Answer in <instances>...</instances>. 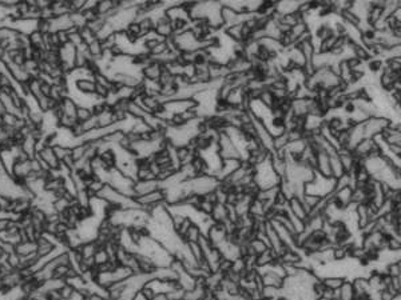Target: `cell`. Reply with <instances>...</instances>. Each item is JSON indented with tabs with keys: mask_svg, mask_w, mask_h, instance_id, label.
<instances>
[{
	"mask_svg": "<svg viewBox=\"0 0 401 300\" xmlns=\"http://www.w3.org/2000/svg\"><path fill=\"white\" fill-rule=\"evenodd\" d=\"M275 260H278V256L275 255L274 251L269 248L268 251H265V252L255 258V267L257 268H264V267H268L272 263H274Z\"/></svg>",
	"mask_w": 401,
	"mask_h": 300,
	"instance_id": "13",
	"label": "cell"
},
{
	"mask_svg": "<svg viewBox=\"0 0 401 300\" xmlns=\"http://www.w3.org/2000/svg\"><path fill=\"white\" fill-rule=\"evenodd\" d=\"M87 50H89L90 56H91V59L94 61H99L103 57L105 50H103L102 41L99 40V39H96L95 41H92L91 44H89V46H87Z\"/></svg>",
	"mask_w": 401,
	"mask_h": 300,
	"instance_id": "17",
	"label": "cell"
},
{
	"mask_svg": "<svg viewBox=\"0 0 401 300\" xmlns=\"http://www.w3.org/2000/svg\"><path fill=\"white\" fill-rule=\"evenodd\" d=\"M205 235H206V238L210 240V243L214 247H219L229 239V235L226 232V228H225L224 224H217V223H213Z\"/></svg>",
	"mask_w": 401,
	"mask_h": 300,
	"instance_id": "2",
	"label": "cell"
},
{
	"mask_svg": "<svg viewBox=\"0 0 401 300\" xmlns=\"http://www.w3.org/2000/svg\"><path fill=\"white\" fill-rule=\"evenodd\" d=\"M161 188V182L159 180H147V182H143V180H136L134 183V195L135 198H139V196L149 195V194L154 192L156 189Z\"/></svg>",
	"mask_w": 401,
	"mask_h": 300,
	"instance_id": "6",
	"label": "cell"
},
{
	"mask_svg": "<svg viewBox=\"0 0 401 300\" xmlns=\"http://www.w3.org/2000/svg\"><path fill=\"white\" fill-rule=\"evenodd\" d=\"M52 148H54L55 155H56V158L59 159V162H62L66 156L71 154V149L66 148V147H62V145H55V147H52Z\"/></svg>",
	"mask_w": 401,
	"mask_h": 300,
	"instance_id": "33",
	"label": "cell"
},
{
	"mask_svg": "<svg viewBox=\"0 0 401 300\" xmlns=\"http://www.w3.org/2000/svg\"><path fill=\"white\" fill-rule=\"evenodd\" d=\"M316 172L324 178H333L332 176V168H330V158L325 149H319L317 152V165Z\"/></svg>",
	"mask_w": 401,
	"mask_h": 300,
	"instance_id": "5",
	"label": "cell"
},
{
	"mask_svg": "<svg viewBox=\"0 0 401 300\" xmlns=\"http://www.w3.org/2000/svg\"><path fill=\"white\" fill-rule=\"evenodd\" d=\"M394 295H397V293L392 292V291H389V290L380 291V299L381 300H393Z\"/></svg>",
	"mask_w": 401,
	"mask_h": 300,
	"instance_id": "35",
	"label": "cell"
},
{
	"mask_svg": "<svg viewBox=\"0 0 401 300\" xmlns=\"http://www.w3.org/2000/svg\"><path fill=\"white\" fill-rule=\"evenodd\" d=\"M101 244L96 242V240H92V242H86L82 246L79 247L78 251L81 253L82 259H94L95 253L98 252V250L101 248Z\"/></svg>",
	"mask_w": 401,
	"mask_h": 300,
	"instance_id": "12",
	"label": "cell"
},
{
	"mask_svg": "<svg viewBox=\"0 0 401 300\" xmlns=\"http://www.w3.org/2000/svg\"><path fill=\"white\" fill-rule=\"evenodd\" d=\"M385 273H387L388 276H391V277L401 276V271H400V267H398L397 262H393V263L387 264V266H385Z\"/></svg>",
	"mask_w": 401,
	"mask_h": 300,
	"instance_id": "32",
	"label": "cell"
},
{
	"mask_svg": "<svg viewBox=\"0 0 401 300\" xmlns=\"http://www.w3.org/2000/svg\"><path fill=\"white\" fill-rule=\"evenodd\" d=\"M391 119L385 118V116H377V118H369L367 122L364 123L365 130V138L373 139L374 136L384 134L385 130H388L392 125Z\"/></svg>",
	"mask_w": 401,
	"mask_h": 300,
	"instance_id": "1",
	"label": "cell"
},
{
	"mask_svg": "<svg viewBox=\"0 0 401 300\" xmlns=\"http://www.w3.org/2000/svg\"><path fill=\"white\" fill-rule=\"evenodd\" d=\"M28 37H30V46L34 48V50L46 51L45 35H42L39 31H35V32H32Z\"/></svg>",
	"mask_w": 401,
	"mask_h": 300,
	"instance_id": "21",
	"label": "cell"
},
{
	"mask_svg": "<svg viewBox=\"0 0 401 300\" xmlns=\"http://www.w3.org/2000/svg\"><path fill=\"white\" fill-rule=\"evenodd\" d=\"M397 264H398V267H400V271H401V259L398 260V262H397Z\"/></svg>",
	"mask_w": 401,
	"mask_h": 300,
	"instance_id": "40",
	"label": "cell"
},
{
	"mask_svg": "<svg viewBox=\"0 0 401 300\" xmlns=\"http://www.w3.org/2000/svg\"><path fill=\"white\" fill-rule=\"evenodd\" d=\"M261 295L264 300H273L278 297L279 295H283V290L274 288V287H262Z\"/></svg>",
	"mask_w": 401,
	"mask_h": 300,
	"instance_id": "25",
	"label": "cell"
},
{
	"mask_svg": "<svg viewBox=\"0 0 401 300\" xmlns=\"http://www.w3.org/2000/svg\"><path fill=\"white\" fill-rule=\"evenodd\" d=\"M329 158H330V168H332V176H333V179H338L343 175H345L347 172H345V169H344V165L343 163H341L338 155L334 154V155H330Z\"/></svg>",
	"mask_w": 401,
	"mask_h": 300,
	"instance_id": "15",
	"label": "cell"
},
{
	"mask_svg": "<svg viewBox=\"0 0 401 300\" xmlns=\"http://www.w3.org/2000/svg\"><path fill=\"white\" fill-rule=\"evenodd\" d=\"M242 24H235L224 30L226 37H229L233 43H242Z\"/></svg>",
	"mask_w": 401,
	"mask_h": 300,
	"instance_id": "16",
	"label": "cell"
},
{
	"mask_svg": "<svg viewBox=\"0 0 401 300\" xmlns=\"http://www.w3.org/2000/svg\"><path fill=\"white\" fill-rule=\"evenodd\" d=\"M32 174L31 168V159H21L14 164V168L11 171V175L16 179L17 182L23 183L26 179H28Z\"/></svg>",
	"mask_w": 401,
	"mask_h": 300,
	"instance_id": "4",
	"label": "cell"
},
{
	"mask_svg": "<svg viewBox=\"0 0 401 300\" xmlns=\"http://www.w3.org/2000/svg\"><path fill=\"white\" fill-rule=\"evenodd\" d=\"M127 114L134 119H143L147 115V112L136 101L130 100L129 105H127Z\"/></svg>",
	"mask_w": 401,
	"mask_h": 300,
	"instance_id": "20",
	"label": "cell"
},
{
	"mask_svg": "<svg viewBox=\"0 0 401 300\" xmlns=\"http://www.w3.org/2000/svg\"><path fill=\"white\" fill-rule=\"evenodd\" d=\"M6 114H7V111H6V108H4L3 103H2V100H0V118H3Z\"/></svg>",
	"mask_w": 401,
	"mask_h": 300,
	"instance_id": "38",
	"label": "cell"
},
{
	"mask_svg": "<svg viewBox=\"0 0 401 300\" xmlns=\"http://www.w3.org/2000/svg\"><path fill=\"white\" fill-rule=\"evenodd\" d=\"M165 66L159 61L153 60L151 63H149L147 66L142 68V71H141V75H142L143 80L146 81H159L161 76L164 74Z\"/></svg>",
	"mask_w": 401,
	"mask_h": 300,
	"instance_id": "3",
	"label": "cell"
},
{
	"mask_svg": "<svg viewBox=\"0 0 401 300\" xmlns=\"http://www.w3.org/2000/svg\"><path fill=\"white\" fill-rule=\"evenodd\" d=\"M210 219L213 223H217V224H225V223L229 220V213H228V207L226 204H221V203H217L214 206V209L210 215Z\"/></svg>",
	"mask_w": 401,
	"mask_h": 300,
	"instance_id": "11",
	"label": "cell"
},
{
	"mask_svg": "<svg viewBox=\"0 0 401 300\" xmlns=\"http://www.w3.org/2000/svg\"><path fill=\"white\" fill-rule=\"evenodd\" d=\"M15 252L21 258L32 256L36 253V242L34 240H22L21 243L15 247Z\"/></svg>",
	"mask_w": 401,
	"mask_h": 300,
	"instance_id": "9",
	"label": "cell"
},
{
	"mask_svg": "<svg viewBox=\"0 0 401 300\" xmlns=\"http://www.w3.org/2000/svg\"><path fill=\"white\" fill-rule=\"evenodd\" d=\"M289 144V139H288V135H286V131L281 135L274 136L273 139V151H281V149H285Z\"/></svg>",
	"mask_w": 401,
	"mask_h": 300,
	"instance_id": "24",
	"label": "cell"
},
{
	"mask_svg": "<svg viewBox=\"0 0 401 300\" xmlns=\"http://www.w3.org/2000/svg\"><path fill=\"white\" fill-rule=\"evenodd\" d=\"M202 235H204V232H202L200 227L198 226V224H195V223H193V224L190 226V228L187 229L184 240L186 242V243H198V240H199V238Z\"/></svg>",
	"mask_w": 401,
	"mask_h": 300,
	"instance_id": "19",
	"label": "cell"
},
{
	"mask_svg": "<svg viewBox=\"0 0 401 300\" xmlns=\"http://www.w3.org/2000/svg\"><path fill=\"white\" fill-rule=\"evenodd\" d=\"M258 101L262 105H265L266 108H269V110H272V108L274 107L275 98L274 95H273V92L270 91V88L269 87L264 88V91H262L261 98H259Z\"/></svg>",
	"mask_w": 401,
	"mask_h": 300,
	"instance_id": "23",
	"label": "cell"
},
{
	"mask_svg": "<svg viewBox=\"0 0 401 300\" xmlns=\"http://www.w3.org/2000/svg\"><path fill=\"white\" fill-rule=\"evenodd\" d=\"M78 103L72 98H70V96H66V98L59 103V108H61L62 115L68 116V118L76 119V110H78Z\"/></svg>",
	"mask_w": 401,
	"mask_h": 300,
	"instance_id": "10",
	"label": "cell"
},
{
	"mask_svg": "<svg viewBox=\"0 0 401 300\" xmlns=\"http://www.w3.org/2000/svg\"><path fill=\"white\" fill-rule=\"evenodd\" d=\"M75 288L72 286H70L68 283H66L65 286L62 287L61 290H59V296H61L62 300H70L72 296L75 295Z\"/></svg>",
	"mask_w": 401,
	"mask_h": 300,
	"instance_id": "31",
	"label": "cell"
},
{
	"mask_svg": "<svg viewBox=\"0 0 401 300\" xmlns=\"http://www.w3.org/2000/svg\"><path fill=\"white\" fill-rule=\"evenodd\" d=\"M400 160H401V156H400Z\"/></svg>",
	"mask_w": 401,
	"mask_h": 300,
	"instance_id": "41",
	"label": "cell"
},
{
	"mask_svg": "<svg viewBox=\"0 0 401 300\" xmlns=\"http://www.w3.org/2000/svg\"><path fill=\"white\" fill-rule=\"evenodd\" d=\"M321 280H323L324 286L327 287V288H329V290L332 291H336V290H340L341 286H343L344 282H345L347 279H344V277L341 276H327Z\"/></svg>",
	"mask_w": 401,
	"mask_h": 300,
	"instance_id": "22",
	"label": "cell"
},
{
	"mask_svg": "<svg viewBox=\"0 0 401 300\" xmlns=\"http://www.w3.org/2000/svg\"><path fill=\"white\" fill-rule=\"evenodd\" d=\"M356 299V291H354L352 280H345L340 288V300H354Z\"/></svg>",
	"mask_w": 401,
	"mask_h": 300,
	"instance_id": "18",
	"label": "cell"
},
{
	"mask_svg": "<svg viewBox=\"0 0 401 300\" xmlns=\"http://www.w3.org/2000/svg\"><path fill=\"white\" fill-rule=\"evenodd\" d=\"M398 293H401V276H398Z\"/></svg>",
	"mask_w": 401,
	"mask_h": 300,
	"instance_id": "39",
	"label": "cell"
},
{
	"mask_svg": "<svg viewBox=\"0 0 401 300\" xmlns=\"http://www.w3.org/2000/svg\"><path fill=\"white\" fill-rule=\"evenodd\" d=\"M109 262H111V260H110L109 253L106 252V250L103 248V247H101V248L98 250V252L95 253V256H94V263H95V267H101L103 266V264L109 263Z\"/></svg>",
	"mask_w": 401,
	"mask_h": 300,
	"instance_id": "28",
	"label": "cell"
},
{
	"mask_svg": "<svg viewBox=\"0 0 401 300\" xmlns=\"http://www.w3.org/2000/svg\"><path fill=\"white\" fill-rule=\"evenodd\" d=\"M79 35H81L83 43H85L86 46H89V44H91L92 41H95L96 39H98V37H96V35L94 34V32H92V31L90 30L89 27H87V26L79 30Z\"/></svg>",
	"mask_w": 401,
	"mask_h": 300,
	"instance_id": "26",
	"label": "cell"
},
{
	"mask_svg": "<svg viewBox=\"0 0 401 300\" xmlns=\"http://www.w3.org/2000/svg\"><path fill=\"white\" fill-rule=\"evenodd\" d=\"M134 300H149V299H147V296H146V295H145V293L142 292V291H139V292H138L135 295Z\"/></svg>",
	"mask_w": 401,
	"mask_h": 300,
	"instance_id": "37",
	"label": "cell"
},
{
	"mask_svg": "<svg viewBox=\"0 0 401 300\" xmlns=\"http://www.w3.org/2000/svg\"><path fill=\"white\" fill-rule=\"evenodd\" d=\"M92 116H94V114H92L91 108L78 107V110H76V120H78V123L87 122V120L91 119Z\"/></svg>",
	"mask_w": 401,
	"mask_h": 300,
	"instance_id": "27",
	"label": "cell"
},
{
	"mask_svg": "<svg viewBox=\"0 0 401 300\" xmlns=\"http://www.w3.org/2000/svg\"><path fill=\"white\" fill-rule=\"evenodd\" d=\"M352 283H353L356 295H369V293H371V287H369L368 277L365 276L354 277V279H352Z\"/></svg>",
	"mask_w": 401,
	"mask_h": 300,
	"instance_id": "14",
	"label": "cell"
},
{
	"mask_svg": "<svg viewBox=\"0 0 401 300\" xmlns=\"http://www.w3.org/2000/svg\"><path fill=\"white\" fill-rule=\"evenodd\" d=\"M368 68L371 70V72L373 74H378L383 71V68H384V61L381 60L380 57H372L371 60L368 61Z\"/></svg>",
	"mask_w": 401,
	"mask_h": 300,
	"instance_id": "30",
	"label": "cell"
},
{
	"mask_svg": "<svg viewBox=\"0 0 401 300\" xmlns=\"http://www.w3.org/2000/svg\"><path fill=\"white\" fill-rule=\"evenodd\" d=\"M75 90L82 95H95L96 90V83L94 79L85 78V79H78V80L74 81Z\"/></svg>",
	"mask_w": 401,
	"mask_h": 300,
	"instance_id": "8",
	"label": "cell"
},
{
	"mask_svg": "<svg viewBox=\"0 0 401 300\" xmlns=\"http://www.w3.org/2000/svg\"><path fill=\"white\" fill-rule=\"evenodd\" d=\"M12 218L11 216H0V233L6 232L12 224Z\"/></svg>",
	"mask_w": 401,
	"mask_h": 300,
	"instance_id": "34",
	"label": "cell"
},
{
	"mask_svg": "<svg viewBox=\"0 0 401 300\" xmlns=\"http://www.w3.org/2000/svg\"><path fill=\"white\" fill-rule=\"evenodd\" d=\"M288 211L292 215L297 216L298 219L304 220V222H306L308 218H309V212L304 206L303 200H301V198H297V196H293L289 199V202H288Z\"/></svg>",
	"mask_w": 401,
	"mask_h": 300,
	"instance_id": "7",
	"label": "cell"
},
{
	"mask_svg": "<svg viewBox=\"0 0 401 300\" xmlns=\"http://www.w3.org/2000/svg\"><path fill=\"white\" fill-rule=\"evenodd\" d=\"M151 300H169V297H167V293H155Z\"/></svg>",
	"mask_w": 401,
	"mask_h": 300,
	"instance_id": "36",
	"label": "cell"
},
{
	"mask_svg": "<svg viewBox=\"0 0 401 300\" xmlns=\"http://www.w3.org/2000/svg\"><path fill=\"white\" fill-rule=\"evenodd\" d=\"M105 24H106V19H103V17H95L94 20L89 22L87 23V27L90 28V30L94 32L95 35H98L101 31H102V28L105 27Z\"/></svg>",
	"mask_w": 401,
	"mask_h": 300,
	"instance_id": "29",
	"label": "cell"
}]
</instances>
